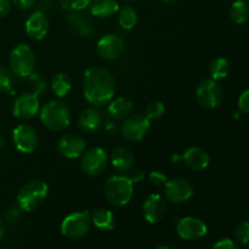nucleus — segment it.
Here are the masks:
<instances>
[{
  "instance_id": "obj_25",
  "label": "nucleus",
  "mask_w": 249,
  "mask_h": 249,
  "mask_svg": "<svg viewBox=\"0 0 249 249\" xmlns=\"http://www.w3.org/2000/svg\"><path fill=\"white\" fill-rule=\"evenodd\" d=\"M51 89L58 97H65L72 89V80L66 73H57L51 79Z\"/></svg>"
},
{
  "instance_id": "obj_38",
  "label": "nucleus",
  "mask_w": 249,
  "mask_h": 249,
  "mask_svg": "<svg viewBox=\"0 0 249 249\" xmlns=\"http://www.w3.org/2000/svg\"><path fill=\"white\" fill-rule=\"evenodd\" d=\"M11 11V0H0V18H4Z\"/></svg>"
},
{
  "instance_id": "obj_30",
  "label": "nucleus",
  "mask_w": 249,
  "mask_h": 249,
  "mask_svg": "<svg viewBox=\"0 0 249 249\" xmlns=\"http://www.w3.org/2000/svg\"><path fill=\"white\" fill-rule=\"evenodd\" d=\"M164 112H165V107L162 102L153 101L151 102V104H148L147 107H146L145 116L147 117L150 121H152V119L160 118V117L164 114Z\"/></svg>"
},
{
  "instance_id": "obj_44",
  "label": "nucleus",
  "mask_w": 249,
  "mask_h": 249,
  "mask_svg": "<svg viewBox=\"0 0 249 249\" xmlns=\"http://www.w3.org/2000/svg\"><path fill=\"white\" fill-rule=\"evenodd\" d=\"M242 1H245L246 4H248V5H249V0H242Z\"/></svg>"
},
{
  "instance_id": "obj_28",
  "label": "nucleus",
  "mask_w": 249,
  "mask_h": 249,
  "mask_svg": "<svg viewBox=\"0 0 249 249\" xmlns=\"http://www.w3.org/2000/svg\"><path fill=\"white\" fill-rule=\"evenodd\" d=\"M231 71L230 62L224 57H218L215 60L212 61L211 67H209V72H211V77L214 80L224 79L229 75Z\"/></svg>"
},
{
  "instance_id": "obj_19",
  "label": "nucleus",
  "mask_w": 249,
  "mask_h": 249,
  "mask_svg": "<svg viewBox=\"0 0 249 249\" xmlns=\"http://www.w3.org/2000/svg\"><path fill=\"white\" fill-rule=\"evenodd\" d=\"M185 164L192 170H203L209 165V155L206 150L201 147H190L182 155Z\"/></svg>"
},
{
  "instance_id": "obj_11",
  "label": "nucleus",
  "mask_w": 249,
  "mask_h": 249,
  "mask_svg": "<svg viewBox=\"0 0 249 249\" xmlns=\"http://www.w3.org/2000/svg\"><path fill=\"white\" fill-rule=\"evenodd\" d=\"M177 232L182 240H198L208 232L206 223L195 216H186L178 221Z\"/></svg>"
},
{
  "instance_id": "obj_10",
  "label": "nucleus",
  "mask_w": 249,
  "mask_h": 249,
  "mask_svg": "<svg viewBox=\"0 0 249 249\" xmlns=\"http://www.w3.org/2000/svg\"><path fill=\"white\" fill-rule=\"evenodd\" d=\"M12 140L17 150L22 153H32L36 148L39 142L38 134L33 126L21 124L14 129Z\"/></svg>"
},
{
  "instance_id": "obj_12",
  "label": "nucleus",
  "mask_w": 249,
  "mask_h": 249,
  "mask_svg": "<svg viewBox=\"0 0 249 249\" xmlns=\"http://www.w3.org/2000/svg\"><path fill=\"white\" fill-rule=\"evenodd\" d=\"M164 196L172 203H185L194 196V187L185 179L168 180L164 186Z\"/></svg>"
},
{
  "instance_id": "obj_5",
  "label": "nucleus",
  "mask_w": 249,
  "mask_h": 249,
  "mask_svg": "<svg viewBox=\"0 0 249 249\" xmlns=\"http://www.w3.org/2000/svg\"><path fill=\"white\" fill-rule=\"evenodd\" d=\"M10 71L12 74L21 78H27L34 73L36 58L34 53L26 44H19L10 53Z\"/></svg>"
},
{
  "instance_id": "obj_36",
  "label": "nucleus",
  "mask_w": 249,
  "mask_h": 249,
  "mask_svg": "<svg viewBox=\"0 0 249 249\" xmlns=\"http://www.w3.org/2000/svg\"><path fill=\"white\" fill-rule=\"evenodd\" d=\"M212 249H240L237 243L230 238H224V240L218 241Z\"/></svg>"
},
{
  "instance_id": "obj_42",
  "label": "nucleus",
  "mask_w": 249,
  "mask_h": 249,
  "mask_svg": "<svg viewBox=\"0 0 249 249\" xmlns=\"http://www.w3.org/2000/svg\"><path fill=\"white\" fill-rule=\"evenodd\" d=\"M2 146H4V140H2L1 138H0V150L2 148Z\"/></svg>"
},
{
  "instance_id": "obj_17",
  "label": "nucleus",
  "mask_w": 249,
  "mask_h": 249,
  "mask_svg": "<svg viewBox=\"0 0 249 249\" xmlns=\"http://www.w3.org/2000/svg\"><path fill=\"white\" fill-rule=\"evenodd\" d=\"M24 27L28 36L34 40H41L49 32V19L44 12L36 11L27 18Z\"/></svg>"
},
{
  "instance_id": "obj_20",
  "label": "nucleus",
  "mask_w": 249,
  "mask_h": 249,
  "mask_svg": "<svg viewBox=\"0 0 249 249\" xmlns=\"http://www.w3.org/2000/svg\"><path fill=\"white\" fill-rule=\"evenodd\" d=\"M134 157L133 151L126 146H118L113 150L111 156V163L116 170L121 173H126L133 169Z\"/></svg>"
},
{
  "instance_id": "obj_14",
  "label": "nucleus",
  "mask_w": 249,
  "mask_h": 249,
  "mask_svg": "<svg viewBox=\"0 0 249 249\" xmlns=\"http://www.w3.org/2000/svg\"><path fill=\"white\" fill-rule=\"evenodd\" d=\"M124 41L116 34H107L97 41V53L105 60H116L124 53Z\"/></svg>"
},
{
  "instance_id": "obj_16",
  "label": "nucleus",
  "mask_w": 249,
  "mask_h": 249,
  "mask_svg": "<svg viewBox=\"0 0 249 249\" xmlns=\"http://www.w3.org/2000/svg\"><path fill=\"white\" fill-rule=\"evenodd\" d=\"M85 140L79 135L75 134H66V135L61 136V139L57 142V150L63 157L70 158H78L82 156V153L85 150Z\"/></svg>"
},
{
  "instance_id": "obj_22",
  "label": "nucleus",
  "mask_w": 249,
  "mask_h": 249,
  "mask_svg": "<svg viewBox=\"0 0 249 249\" xmlns=\"http://www.w3.org/2000/svg\"><path fill=\"white\" fill-rule=\"evenodd\" d=\"M90 5H91L90 7L91 15L101 18L113 16L119 10V4L117 0H94Z\"/></svg>"
},
{
  "instance_id": "obj_31",
  "label": "nucleus",
  "mask_w": 249,
  "mask_h": 249,
  "mask_svg": "<svg viewBox=\"0 0 249 249\" xmlns=\"http://www.w3.org/2000/svg\"><path fill=\"white\" fill-rule=\"evenodd\" d=\"M12 84H14V78L12 72L7 68L0 66V91L9 92L11 91Z\"/></svg>"
},
{
  "instance_id": "obj_2",
  "label": "nucleus",
  "mask_w": 249,
  "mask_h": 249,
  "mask_svg": "<svg viewBox=\"0 0 249 249\" xmlns=\"http://www.w3.org/2000/svg\"><path fill=\"white\" fill-rule=\"evenodd\" d=\"M40 121L43 125L50 130L61 131L70 125V109L61 100H53L41 107Z\"/></svg>"
},
{
  "instance_id": "obj_23",
  "label": "nucleus",
  "mask_w": 249,
  "mask_h": 249,
  "mask_svg": "<svg viewBox=\"0 0 249 249\" xmlns=\"http://www.w3.org/2000/svg\"><path fill=\"white\" fill-rule=\"evenodd\" d=\"M134 104L126 97H118L113 100L108 106V113L116 119H125L133 112Z\"/></svg>"
},
{
  "instance_id": "obj_45",
  "label": "nucleus",
  "mask_w": 249,
  "mask_h": 249,
  "mask_svg": "<svg viewBox=\"0 0 249 249\" xmlns=\"http://www.w3.org/2000/svg\"><path fill=\"white\" fill-rule=\"evenodd\" d=\"M126 1H134V0H126Z\"/></svg>"
},
{
  "instance_id": "obj_15",
  "label": "nucleus",
  "mask_w": 249,
  "mask_h": 249,
  "mask_svg": "<svg viewBox=\"0 0 249 249\" xmlns=\"http://www.w3.org/2000/svg\"><path fill=\"white\" fill-rule=\"evenodd\" d=\"M167 211V204L164 198L158 194H152L146 198L142 206L143 218L147 223L157 224L162 220Z\"/></svg>"
},
{
  "instance_id": "obj_37",
  "label": "nucleus",
  "mask_w": 249,
  "mask_h": 249,
  "mask_svg": "<svg viewBox=\"0 0 249 249\" xmlns=\"http://www.w3.org/2000/svg\"><path fill=\"white\" fill-rule=\"evenodd\" d=\"M11 4L18 10H28L34 6L36 0H11Z\"/></svg>"
},
{
  "instance_id": "obj_8",
  "label": "nucleus",
  "mask_w": 249,
  "mask_h": 249,
  "mask_svg": "<svg viewBox=\"0 0 249 249\" xmlns=\"http://www.w3.org/2000/svg\"><path fill=\"white\" fill-rule=\"evenodd\" d=\"M151 129V121L143 114H130L124 119L121 133L125 140L136 142L145 138Z\"/></svg>"
},
{
  "instance_id": "obj_1",
  "label": "nucleus",
  "mask_w": 249,
  "mask_h": 249,
  "mask_svg": "<svg viewBox=\"0 0 249 249\" xmlns=\"http://www.w3.org/2000/svg\"><path fill=\"white\" fill-rule=\"evenodd\" d=\"M116 83L107 70L101 67H90L83 74V92L90 105L102 106L113 97Z\"/></svg>"
},
{
  "instance_id": "obj_24",
  "label": "nucleus",
  "mask_w": 249,
  "mask_h": 249,
  "mask_svg": "<svg viewBox=\"0 0 249 249\" xmlns=\"http://www.w3.org/2000/svg\"><path fill=\"white\" fill-rule=\"evenodd\" d=\"M91 221L96 228L101 229V230L111 231L113 230L116 226V219H114L113 213L108 209L99 208L92 213Z\"/></svg>"
},
{
  "instance_id": "obj_9",
  "label": "nucleus",
  "mask_w": 249,
  "mask_h": 249,
  "mask_svg": "<svg viewBox=\"0 0 249 249\" xmlns=\"http://www.w3.org/2000/svg\"><path fill=\"white\" fill-rule=\"evenodd\" d=\"M108 157L106 151L101 147H94L88 150L82 157V169L89 177H99L107 168Z\"/></svg>"
},
{
  "instance_id": "obj_21",
  "label": "nucleus",
  "mask_w": 249,
  "mask_h": 249,
  "mask_svg": "<svg viewBox=\"0 0 249 249\" xmlns=\"http://www.w3.org/2000/svg\"><path fill=\"white\" fill-rule=\"evenodd\" d=\"M102 117L100 112L95 108H85L80 112L78 117L79 128L85 133H94L101 126Z\"/></svg>"
},
{
  "instance_id": "obj_26",
  "label": "nucleus",
  "mask_w": 249,
  "mask_h": 249,
  "mask_svg": "<svg viewBox=\"0 0 249 249\" xmlns=\"http://www.w3.org/2000/svg\"><path fill=\"white\" fill-rule=\"evenodd\" d=\"M119 26L123 29H133L138 23V14L130 5H124L118 10Z\"/></svg>"
},
{
  "instance_id": "obj_35",
  "label": "nucleus",
  "mask_w": 249,
  "mask_h": 249,
  "mask_svg": "<svg viewBox=\"0 0 249 249\" xmlns=\"http://www.w3.org/2000/svg\"><path fill=\"white\" fill-rule=\"evenodd\" d=\"M238 109L242 113L249 114V89L245 90L238 97Z\"/></svg>"
},
{
  "instance_id": "obj_33",
  "label": "nucleus",
  "mask_w": 249,
  "mask_h": 249,
  "mask_svg": "<svg viewBox=\"0 0 249 249\" xmlns=\"http://www.w3.org/2000/svg\"><path fill=\"white\" fill-rule=\"evenodd\" d=\"M235 237L241 245H248L249 243V223L248 221H241L235 229Z\"/></svg>"
},
{
  "instance_id": "obj_6",
  "label": "nucleus",
  "mask_w": 249,
  "mask_h": 249,
  "mask_svg": "<svg viewBox=\"0 0 249 249\" xmlns=\"http://www.w3.org/2000/svg\"><path fill=\"white\" fill-rule=\"evenodd\" d=\"M91 226V218L89 212H77L63 219L61 224V232L63 236L72 240L82 238L89 232Z\"/></svg>"
},
{
  "instance_id": "obj_41",
  "label": "nucleus",
  "mask_w": 249,
  "mask_h": 249,
  "mask_svg": "<svg viewBox=\"0 0 249 249\" xmlns=\"http://www.w3.org/2000/svg\"><path fill=\"white\" fill-rule=\"evenodd\" d=\"M160 1H162V2H165V4H173V2L178 1V0H160Z\"/></svg>"
},
{
  "instance_id": "obj_13",
  "label": "nucleus",
  "mask_w": 249,
  "mask_h": 249,
  "mask_svg": "<svg viewBox=\"0 0 249 249\" xmlns=\"http://www.w3.org/2000/svg\"><path fill=\"white\" fill-rule=\"evenodd\" d=\"M39 112V99L36 95H19L12 104V114L18 119H31Z\"/></svg>"
},
{
  "instance_id": "obj_7",
  "label": "nucleus",
  "mask_w": 249,
  "mask_h": 249,
  "mask_svg": "<svg viewBox=\"0 0 249 249\" xmlns=\"http://www.w3.org/2000/svg\"><path fill=\"white\" fill-rule=\"evenodd\" d=\"M196 99L202 107L213 109L223 101V89L213 78H204L196 88Z\"/></svg>"
},
{
  "instance_id": "obj_34",
  "label": "nucleus",
  "mask_w": 249,
  "mask_h": 249,
  "mask_svg": "<svg viewBox=\"0 0 249 249\" xmlns=\"http://www.w3.org/2000/svg\"><path fill=\"white\" fill-rule=\"evenodd\" d=\"M150 181L152 182V185H155L156 187H160V189H164V186L168 182V178L165 177L164 173L158 172V170H153L150 173Z\"/></svg>"
},
{
  "instance_id": "obj_29",
  "label": "nucleus",
  "mask_w": 249,
  "mask_h": 249,
  "mask_svg": "<svg viewBox=\"0 0 249 249\" xmlns=\"http://www.w3.org/2000/svg\"><path fill=\"white\" fill-rule=\"evenodd\" d=\"M29 80H31L32 85V94L39 96V95H43L48 91V83H46V80L40 74H38V73H32L29 75Z\"/></svg>"
},
{
  "instance_id": "obj_40",
  "label": "nucleus",
  "mask_w": 249,
  "mask_h": 249,
  "mask_svg": "<svg viewBox=\"0 0 249 249\" xmlns=\"http://www.w3.org/2000/svg\"><path fill=\"white\" fill-rule=\"evenodd\" d=\"M4 233H5V229H4V225H2L1 220H0V240H1V238L4 237Z\"/></svg>"
},
{
  "instance_id": "obj_18",
  "label": "nucleus",
  "mask_w": 249,
  "mask_h": 249,
  "mask_svg": "<svg viewBox=\"0 0 249 249\" xmlns=\"http://www.w3.org/2000/svg\"><path fill=\"white\" fill-rule=\"evenodd\" d=\"M66 23H67L68 28L73 34L82 36V38L90 36L94 32L91 21L87 16L77 11H73L68 15L67 18H66Z\"/></svg>"
},
{
  "instance_id": "obj_4",
  "label": "nucleus",
  "mask_w": 249,
  "mask_h": 249,
  "mask_svg": "<svg viewBox=\"0 0 249 249\" xmlns=\"http://www.w3.org/2000/svg\"><path fill=\"white\" fill-rule=\"evenodd\" d=\"M49 186L43 180H33L21 187L17 194V203L21 211L32 212L46 198Z\"/></svg>"
},
{
  "instance_id": "obj_39",
  "label": "nucleus",
  "mask_w": 249,
  "mask_h": 249,
  "mask_svg": "<svg viewBox=\"0 0 249 249\" xmlns=\"http://www.w3.org/2000/svg\"><path fill=\"white\" fill-rule=\"evenodd\" d=\"M143 177H145V174H143V172L141 169H134L131 170V174H130V180L133 181V184H135V182H139L141 181V180L143 179Z\"/></svg>"
},
{
  "instance_id": "obj_32",
  "label": "nucleus",
  "mask_w": 249,
  "mask_h": 249,
  "mask_svg": "<svg viewBox=\"0 0 249 249\" xmlns=\"http://www.w3.org/2000/svg\"><path fill=\"white\" fill-rule=\"evenodd\" d=\"M61 7L70 11H79L91 4L92 0H57Z\"/></svg>"
},
{
  "instance_id": "obj_43",
  "label": "nucleus",
  "mask_w": 249,
  "mask_h": 249,
  "mask_svg": "<svg viewBox=\"0 0 249 249\" xmlns=\"http://www.w3.org/2000/svg\"><path fill=\"white\" fill-rule=\"evenodd\" d=\"M157 249H172V248H169V247H165V246H162V247H158Z\"/></svg>"
},
{
  "instance_id": "obj_3",
  "label": "nucleus",
  "mask_w": 249,
  "mask_h": 249,
  "mask_svg": "<svg viewBox=\"0 0 249 249\" xmlns=\"http://www.w3.org/2000/svg\"><path fill=\"white\" fill-rule=\"evenodd\" d=\"M105 196L117 207H123L130 202L134 194V184L129 177L114 175L105 184Z\"/></svg>"
},
{
  "instance_id": "obj_27",
  "label": "nucleus",
  "mask_w": 249,
  "mask_h": 249,
  "mask_svg": "<svg viewBox=\"0 0 249 249\" xmlns=\"http://www.w3.org/2000/svg\"><path fill=\"white\" fill-rule=\"evenodd\" d=\"M230 17L236 24H243L249 19V6L242 0H236L230 7Z\"/></svg>"
}]
</instances>
